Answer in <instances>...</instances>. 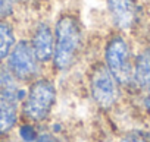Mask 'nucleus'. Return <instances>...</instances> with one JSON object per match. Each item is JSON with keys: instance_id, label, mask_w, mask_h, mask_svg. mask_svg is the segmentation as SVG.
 <instances>
[{"instance_id": "f257e3e1", "label": "nucleus", "mask_w": 150, "mask_h": 142, "mask_svg": "<svg viewBox=\"0 0 150 142\" xmlns=\"http://www.w3.org/2000/svg\"><path fill=\"white\" fill-rule=\"evenodd\" d=\"M54 51L49 72L57 76L71 75L87 62L90 37L78 9L65 6L53 15Z\"/></svg>"}, {"instance_id": "f03ea898", "label": "nucleus", "mask_w": 150, "mask_h": 142, "mask_svg": "<svg viewBox=\"0 0 150 142\" xmlns=\"http://www.w3.org/2000/svg\"><path fill=\"white\" fill-rule=\"evenodd\" d=\"M137 41L134 37L108 29L99 44V57L118 79L125 94L129 95L132 85V64Z\"/></svg>"}, {"instance_id": "7ed1b4c3", "label": "nucleus", "mask_w": 150, "mask_h": 142, "mask_svg": "<svg viewBox=\"0 0 150 142\" xmlns=\"http://www.w3.org/2000/svg\"><path fill=\"white\" fill-rule=\"evenodd\" d=\"M84 79H86L87 94L94 107L99 108L100 111L108 113L115 110L127 95L118 79L106 67L99 54L86 62Z\"/></svg>"}, {"instance_id": "20e7f679", "label": "nucleus", "mask_w": 150, "mask_h": 142, "mask_svg": "<svg viewBox=\"0 0 150 142\" xmlns=\"http://www.w3.org/2000/svg\"><path fill=\"white\" fill-rule=\"evenodd\" d=\"M56 79L53 73L46 72L27 85V95L21 103L22 120L44 125L52 117L59 97Z\"/></svg>"}, {"instance_id": "39448f33", "label": "nucleus", "mask_w": 150, "mask_h": 142, "mask_svg": "<svg viewBox=\"0 0 150 142\" xmlns=\"http://www.w3.org/2000/svg\"><path fill=\"white\" fill-rule=\"evenodd\" d=\"M109 29L135 37L147 12L146 0H103Z\"/></svg>"}, {"instance_id": "423d86ee", "label": "nucleus", "mask_w": 150, "mask_h": 142, "mask_svg": "<svg viewBox=\"0 0 150 142\" xmlns=\"http://www.w3.org/2000/svg\"><path fill=\"white\" fill-rule=\"evenodd\" d=\"M3 63L9 69V72L24 85H28L30 82H33L34 79L41 76L43 73L49 72V69L44 67L38 62V59L24 32L21 34L19 40L16 41L15 47L12 48V51L9 53L8 59Z\"/></svg>"}, {"instance_id": "0eeeda50", "label": "nucleus", "mask_w": 150, "mask_h": 142, "mask_svg": "<svg viewBox=\"0 0 150 142\" xmlns=\"http://www.w3.org/2000/svg\"><path fill=\"white\" fill-rule=\"evenodd\" d=\"M27 35L38 62L44 67H50L53 51H54V28H53V16L38 15L34 16L27 29L24 31Z\"/></svg>"}, {"instance_id": "6e6552de", "label": "nucleus", "mask_w": 150, "mask_h": 142, "mask_svg": "<svg viewBox=\"0 0 150 142\" xmlns=\"http://www.w3.org/2000/svg\"><path fill=\"white\" fill-rule=\"evenodd\" d=\"M150 88V44L137 43L134 64H132V85L129 95H140Z\"/></svg>"}, {"instance_id": "1a4fd4ad", "label": "nucleus", "mask_w": 150, "mask_h": 142, "mask_svg": "<svg viewBox=\"0 0 150 142\" xmlns=\"http://www.w3.org/2000/svg\"><path fill=\"white\" fill-rule=\"evenodd\" d=\"M18 21L0 19V63H3L21 37Z\"/></svg>"}, {"instance_id": "9d476101", "label": "nucleus", "mask_w": 150, "mask_h": 142, "mask_svg": "<svg viewBox=\"0 0 150 142\" xmlns=\"http://www.w3.org/2000/svg\"><path fill=\"white\" fill-rule=\"evenodd\" d=\"M38 126L40 125H35V123H31L27 120L19 122L16 126V135H18L19 142H35L38 138V133H40Z\"/></svg>"}, {"instance_id": "9b49d317", "label": "nucleus", "mask_w": 150, "mask_h": 142, "mask_svg": "<svg viewBox=\"0 0 150 142\" xmlns=\"http://www.w3.org/2000/svg\"><path fill=\"white\" fill-rule=\"evenodd\" d=\"M116 142H150V130L144 127H131L125 130Z\"/></svg>"}, {"instance_id": "f8f14e48", "label": "nucleus", "mask_w": 150, "mask_h": 142, "mask_svg": "<svg viewBox=\"0 0 150 142\" xmlns=\"http://www.w3.org/2000/svg\"><path fill=\"white\" fill-rule=\"evenodd\" d=\"M21 6L16 0H0V19H13L18 21Z\"/></svg>"}, {"instance_id": "ddd939ff", "label": "nucleus", "mask_w": 150, "mask_h": 142, "mask_svg": "<svg viewBox=\"0 0 150 142\" xmlns=\"http://www.w3.org/2000/svg\"><path fill=\"white\" fill-rule=\"evenodd\" d=\"M35 142H62V141H60V136L54 133L52 129H40V133Z\"/></svg>"}, {"instance_id": "4468645a", "label": "nucleus", "mask_w": 150, "mask_h": 142, "mask_svg": "<svg viewBox=\"0 0 150 142\" xmlns=\"http://www.w3.org/2000/svg\"><path fill=\"white\" fill-rule=\"evenodd\" d=\"M137 97L140 98V106H141V108L144 110V113H146L147 116H150V88H149L147 91L141 92V94L137 95Z\"/></svg>"}, {"instance_id": "2eb2a0df", "label": "nucleus", "mask_w": 150, "mask_h": 142, "mask_svg": "<svg viewBox=\"0 0 150 142\" xmlns=\"http://www.w3.org/2000/svg\"><path fill=\"white\" fill-rule=\"evenodd\" d=\"M16 2L19 3V6H21V8H24V6H25L28 2H30V0H16Z\"/></svg>"}, {"instance_id": "dca6fc26", "label": "nucleus", "mask_w": 150, "mask_h": 142, "mask_svg": "<svg viewBox=\"0 0 150 142\" xmlns=\"http://www.w3.org/2000/svg\"><path fill=\"white\" fill-rule=\"evenodd\" d=\"M146 2H150V0H146Z\"/></svg>"}]
</instances>
